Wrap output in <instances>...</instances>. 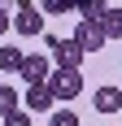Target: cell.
Segmentation results:
<instances>
[{"mask_svg": "<svg viewBox=\"0 0 122 126\" xmlns=\"http://www.w3.org/2000/svg\"><path fill=\"white\" fill-rule=\"evenodd\" d=\"M44 83H48L52 87V96H57V104H70V100H79V96H83V74H79V70H48V78H44Z\"/></svg>", "mask_w": 122, "mask_h": 126, "instance_id": "obj_1", "label": "cell"}, {"mask_svg": "<svg viewBox=\"0 0 122 126\" xmlns=\"http://www.w3.org/2000/svg\"><path fill=\"white\" fill-rule=\"evenodd\" d=\"M83 57L87 52L74 44V39H57V35H48V61H57L61 70H79L83 65Z\"/></svg>", "mask_w": 122, "mask_h": 126, "instance_id": "obj_2", "label": "cell"}, {"mask_svg": "<svg viewBox=\"0 0 122 126\" xmlns=\"http://www.w3.org/2000/svg\"><path fill=\"white\" fill-rule=\"evenodd\" d=\"M22 109H26V113H52V109H57V96H52V87H48V83H26Z\"/></svg>", "mask_w": 122, "mask_h": 126, "instance_id": "obj_3", "label": "cell"}, {"mask_svg": "<svg viewBox=\"0 0 122 126\" xmlns=\"http://www.w3.org/2000/svg\"><path fill=\"white\" fill-rule=\"evenodd\" d=\"M70 39H74V44H79L83 52H100L105 44H109V39H105V31H100V22H79Z\"/></svg>", "mask_w": 122, "mask_h": 126, "instance_id": "obj_4", "label": "cell"}, {"mask_svg": "<svg viewBox=\"0 0 122 126\" xmlns=\"http://www.w3.org/2000/svg\"><path fill=\"white\" fill-rule=\"evenodd\" d=\"M13 31H18V35H44V13H39L35 4H22L18 17H13Z\"/></svg>", "mask_w": 122, "mask_h": 126, "instance_id": "obj_5", "label": "cell"}, {"mask_svg": "<svg viewBox=\"0 0 122 126\" xmlns=\"http://www.w3.org/2000/svg\"><path fill=\"white\" fill-rule=\"evenodd\" d=\"M48 70H52V61L48 57H22V65H18V74L26 78V83H44V78H48Z\"/></svg>", "mask_w": 122, "mask_h": 126, "instance_id": "obj_6", "label": "cell"}, {"mask_svg": "<svg viewBox=\"0 0 122 126\" xmlns=\"http://www.w3.org/2000/svg\"><path fill=\"white\" fill-rule=\"evenodd\" d=\"M92 109H96V113H118V109H122V91L118 87H96Z\"/></svg>", "mask_w": 122, "mask_h": 126, "instance_id": "obj_7", "label": "cell"}, {"mask_svg": "<svg viewBox=\"0 0 122 126\" xmlns=\"http://www.w3.org/2000/svg\"><path fill=\"white\" fill-rule=\"evenodd\" d=\"M100 31H105V39H122V9H105L100 13Z\"/></svg>", "mask_w": 122, "mask_h": 126, "instance_id": "obj_8", "label": "cell"}, {"mask_svg": "<svg viewBox=\"0 0 122 126\" xmlns=\"http://www.w3.org/2000/svg\"><path fill=\"white\" fill-rule=\"evenodd\" d=\"M18 65H22V48L18 44H0V70L4 74H18Z\"/></svg>", "mask_w": 122, "mask_h": 126, "instance_id": "obj_9", "label": "cell"}, {"mask_svg": "<svg viewBox=\"0 0 122 126\" xmlns=\"http://www.w3.org/2000/svg\"><path fill=\"white\" fill-rule=\"evenodd\" d=\"M74 9L83 13V22H100V13L109 9L105 0H74Z\"/></svg>", "mask_w": 122, "mask_h": 126, "instance_id": "obj_10", "label": "cell"}, {"mask_svg": "<svg viewBox=\"0 0 122 126\" xmlns=\"http://www.w3.org/2000/svg\"><path fill=\"white\" fill-rule=\"evenodd\" d=\"M18 104H22V96H18V87H9V83H0V117H4V113H13Z\"/></svg>", "mask_w": 122, "mask_h": 126, "instance_id": "obj_11", "label": "cell"}, {"mask_svg": "<svg viewBox=\"0 0 122 126\" xmlns=\"http://www.w3.org/2000/svg\"><path fill=\"white\" fill-rule=\"evenodd\" d=\"M70 9H74V0H39V13H52V17H61Z\"/></svg>", "mask_w": 122, "mask_h": 126, "instance_id": "obj_12", "label": "cell"}, {"mask_svg": "<svg viewBox=\"0 0 122 126\" xmlns=\"http://www.w3.org/2000/svg\"><path fill=\"white\" fill-rule=\"evenodd\" d=\"M48 126H79V113H70V109H52V113H48Z\"/></svg>", "mask_w": 122, "mask_h": 126, "instance_id": "obj_13", "label": "cell"}, {"mask_svg": "<svg viewBox=\"0 0 122 126\" xmlns=\"http://www.w3.org/2000/svg\"><path fill=\"white\" fill-rule=\"evenodd\" d=\"M4 126H31V113H26L22 104H18L13 113H4Z\"/></svg>", "mask_w": 122, "mask_h": 126, "instance_id": "obj_14", "label": "cell"}, {"mask_svg": "<svg viewBox=\"0 0 122 126\" xmlns=\"http://www.w3.org/2000/svg\"><path fill=\"white\" fill-rule=\"evenodd\" d=\"M4 31H13V17L4 13V4H0V35H4Z\"/></svg>", "mask_w": 122, "mask_h": 126, "instance_id": "obj_15", "label": "cell"}, {"mask_svg": "<svg viewBox=\"0 0 122 126\" xmlns=\"http://www.w3.org/2000/svg\"><path fill=\"white\" fill-rule=\"evenodd\" d=\"M4 4H18V9H22V4H31V0H4Z\"/></svg>", "mask_w": 122, "mask_h": 126, "instance_id": "obj_16", "label": "cell"}]
</instances>
